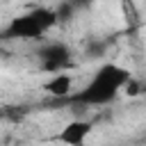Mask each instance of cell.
<instances>
[{
  "label": "cell",
  "instance_id": "cell-5",
  "mask_svg": "<svg viewBox=\"0 0 146 146\" xmlns=\"http://www.w3.org/2000/svg\"><path fill=\"white\" fill-rule=\"evenodd\" d=\"M43 89L55 96V98H64V96H73V78L64 71L59 73H50V80L43 84Z\"/></svg>",
  "mask_w": 146,
  "mask_h": 146
},
{
  "label": "cell",
  "instance_id": "cell-4",
  "mask_svg": "<svg viewBox=\"0 0 146 146\" xmlns=\"http://www.w3.org/2000/svg\"><path fill=\"white\" fill-rule=\"evenodd\" d=\"M89 135H91V121H87V119H73V121H68L55 135V139L62 141V144H66V146H84L87 139H89Z\"/></svg>",
  "mask_w": 146,
  "mask_h": 146
},
{
  "label": "cell",
  "instance_id": "cell-1",
  "mask_svg": "<svg viewBox=\"0 0 146 146\" xmlns=\"http://www.w3.org/2000/svg\"><path fill=\"white\" fill-rule=\"evenodd\" d=\"M130 84V71L121 64L107 62L103 64L91 80L73 94V103L84 105V107H98V105H107L112 103L123 89H128Z\"/></svg>",
  "mask_w": 146,
  "mask_h": 146
},
{
  "label": "cell",
  "instance_id": "cell-3",
  "mask_svg": "<svg viewBox=\"0 0 146 146\" xmlns=\"http://www.w3.org/2000/svg\"><path fill=\"white\" fill-rule=\"evenodd\" d=\"M36 57H39L41 68L48 71V73H59V71H64L71 64V50L62 41H48V43H43L39 48Z\"/></svg>",
  "mask_w": 146,
  "mask_h": 146
},
{
  "label": "cell",
  "instance_id": "cell-2",
  "mask_svg": "<svg viewBox=\"0 0 146 146\" xmlns=\"http://www.w3.org/2000/svg\"><path fill=\"white\" fill-rule=\"evenodd\" d=\"M59 11L50 9V7H36L30 9L16 18H11V23L5 27V36L7 39H41L43 34H48L57 23H59Z\"/></svg>",
  "mask_w": 146,
  "mask_h": 146
}]
</instances>
